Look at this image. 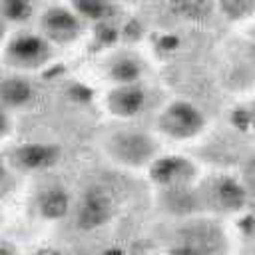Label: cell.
Returning <instances> with one entry per match:
<instances>
[{
  "label": "cell",
  "mask_w": 255,
  "mask_h": 255,
  "mask_svg": "<svg viewBox=\"0 0 255 255\" xmlns=\"http://www.w3.org/2000/svg\"><path fill=\"white\" fill-rule=\"evenodd\" d=\"M38 209L46 219H62L72 211V197L66 187L50 185L38 197Z\"/></svg>",
  "instance_id": "obj_13"
},
{
  "label": "cell",
  "mask_w": 255,
  "mask_h": 255,
  "mask_svg": "<svg viewBox=\"0 0 255 255\" xmlns=\"http://www.w3.org/2000/svg\"><path fill=\"white\" fill-rule=\"evenodd\" d=\"M2 58L8 70L32 76L54 62L56 48L36 28H20L8 34L2 46Z\"/></svg>",
  "instance_id": "obj_3"
},
{
  "label": "cell",
  "mask_w": 255,
  "mask_h": 255,
  "mask_svg": "<svg viewBox=\"0 0 255 255\" xmlns=\"http://www.w3.org/2000/svg\"><path fill=\"white\" fill-rule=\"evenodd\" d=\"M161 141L149 129L139 128H118L108 133L104 139V151L112 163L129 169V171H147L155 157L163 151Z\"/></svg>",
  "instance_id": "obj_2"
},
{
  "label": "cell",
  "mask_w": 255,
  "mask_h": 255,
  "mask_svg": "<svg viewBox=\"0 0 255 255\" xmlns=\"http://www.w3.org/2000/svg\"><path fill=\"white\" fill-rule=\"evenodd\" d=\"M145 175L161 191L173 193V191H185L193 187L199 177V167L195 161H191L185 155L161 151L155 157V161L147 167Z\"/></svg>",
  "instance_id": "obj_7"
},
{
  "label": "cell",
  "mask_w": 255,
  "mask_h": 255,
  "mask_svg": "<svg viewBox=\"0 0 255 255\" xmlns=\"http://www.w3.org/2000/svg\"><path fill=\"white\" fill-rule=\"evenodd\" d=\"M0 255H18V247L10 239L0 237Z\"/></svg>",
  "instance_id": "obj_21"
},
{
  "label": "cell",
  "mask_w": 255,
  "mask_h": 255,
  "mask_svg": "<svg viewBox=\"0 0 255 255\" xmlns=\"http://www.w3.org/2000/svg\"><path fill=\"white\" fill-rule=\"evenodd\" d=\"M12 133H14V114H10L0 106V141L10 139Z\"/></svg>",
  "instance_id": "obj_18"
},
{
  "label": "cell",
  "mask_w": 255,
  "mask_h": 255,
  "mask_svg": "<svg viewBox=\"0 0 255 255\" xmlns=\"http://www.w3.org/2000/svg\"><path fill=\"white\" fill-rule=\"evenodd\" d=\"M0 14L12 32V28H30L38 16V6L28 0H4L0 2Z\"/></svg>",
  "instance_id": "obj_14"
},
{
  "label": "cell",
  "mask_w": 255,
  "mask_h": 255,
  "mask_svg": "<svg viewBox=\"0 0 255 255\" xmlns=\"http://www.w3.org/2000/svg\"><path fill=\"white\" fill-rule=\"evenodd\" d=\"M149 108V90L143 82L110 86L104 94V110L118 122H133Z\"/></svg>",
  "instance_id": "obj_8"
},
{
  "label": "cell",
  "mask_w": 255,
  "mask_h": 255,
  "mask_svg": "<svg viewBox=\"0 0 255 255\" xmlns=\"http://www.w3.org/2000/svg\"><path fill=\"white\" fill-rule=\"evenodd\" d=\"M213 10H217L225 20L247 22L255 16V2H221L215 4Z\"/></svg>",
  "instance_id": "obj_16"
},
{
  "label": "cell",
  "mask_w": 255,
  "mask_h": 255,
  "mask_svg": "<svg viewBox=\"0 0 255 255\" xmlns=\"http://www.w3.org/2000/svg\"><path fill=\"white\" fill-rule=\"evenodd\" d=\"M14 189V169L6 155L0 153V197H6Z\"/></svg>",
  "instance_id": "obj_17"
},
{
  "label": "cell",
  "mask_w": 255,
  "mask_h": 255,
  "mask_svg": "<svg viewBox=\"0 0 255 255\" xmlns=\"http://www.w3.org/2000/svg\"><path fill=\"white\" fill-rule=\"evenodd\" d=\"M143 74H145V66L135 54H118L108 62L106 68L110 86L143 82Z\"/></svg>",
  "instance_id": "obj_12"
},
{
  "label": "cell",
  "mask_w": 255,
  "mask_h": 255,
  "mask_svg": "<svg viewBox=\"0 0 255 255\" xmlns=\"http://www.w3.org/2000/svg\"><path fill=\"white\" fill-rule=\"evenodd\" d=\"M209 129L207 112L183 96L167 98L153 114V135L161 143L185 145L201 139Z\"/></svg>",
  "instance_id": "obj_1"
},
{
  "label": "cell",
  "mask_w": 255,
  "mask_h": 255,
  "mask_svg": "<svg viewBox=\"0 0 255 255\" xmlns=\"http://www.w3.org/2000/svg\"><path fill=\"white\" fill-rule=\"evenodd\" d=\"M223 245L225 237L217 221L191 219L177 229L167 255H217Z\"/></svg>",
  "instance_id": "obj_6"
},
{
  "label": "cell",
  "mask_w": 255,
  "mask_h": 255,
  "mask_svg": "<svg viewBox=\"0 0 255 255\" xmlns=\"http://www.w3.org/2000/svg\"><path fill=\"white\" fill-rule=\"evenodd\" d=\"M243 116H245V124H247V128L255 133V100H251V102L245 106Z\"/></svg>",
  "instance_id": "obj_19"
},
{
  "label": "cell",
  "mask_w": 255,
  "mask_h": 255,
  "mask_svg": "<svg viewBox=\"0 0 255 255\" xmlns=\"http://www.w3.org/2000/svg\"><path fill=\"white\" fill-rule=\"evenodd\" d=\"M38 102V86L32 76L6 70L0 74V106L10 114L30 110Z\"/></svg>",
  "instance_id": "obj_10"
},
{
  "label": "cell",
  "mask_w": 255,
  "mask_h": 255,
  "mask_svg": "<svg viewBox=\"0 0 255 255\" xmlns=\"http://www.w3.org/2000/svg\"><path fill=\"white\" fill-rule=\"evenodd\" d=\"M74 10L80 14V18L90 26V24H108L116 16V4L112 2H100V0H82V2H72Z\"/></svg>",
  "instance_id": "obj_15"
},
{
  "label": "cell",
  "mask_w": 255,
  "mask_h": 255,
  "mask_svg": "<svg viewBox=\"0 0 255 255\" xmlns=\"http://www.w3.org/2000/svg\"><path fill=\"white\" fill-rule=\"evenodd\" d=\"M88 24L74 10L72 2H54L38 8L36 30L56 48H70L86 34Z\"/></svg>",
  "instance_id": "obj_4"
},
{
  "label": "cell",
  "mask_w": 255,
  "mask_h": 255,
  "mask_svg": "<svg viewBox=\"0 0 255 255\" xmlns=\"http://www.w3.org/2000/svg\"><path fill=\"white\" fill-rule=\"evenodd\" d=\"M145 255H167V253H145Z\"/></svg>",
  "instance_id": "obj_23"
},
{
  "label": "cell",
  "mask_w": 255,
  "mask_h": 255,
  "mask_svg": "<svg viewBox=\"0 0 255 255\" xmlns=\"http://www.w3.org/2000/svg\"><path fill=\"white\" fill-rule=\"evenodd\" d=\"M243 179V183H245V187H247V193H249V197L251 195H255V163H253V167L241 177Z\"/></svg>",
  "instance_id": "obj_20"
},
{
  "label": "cell",
  "mask_w": 255,
  "mask_h": 255,
  "mask_svg": "<svg viewBox=\"0 0 255 255\" xmlns=\"http://www.w3.org/2000/svg\"><path fill=\"white\" fill-rule=\"evenodd\" d=\"M6 159L14 171H46L60 161V147L48 141H24L16 145Z\"/></svg>",
  "instance_id": "obj_11"
},
{
  "label": "cell",
  "mask_w": 255,
  "mask_h": 255,
  "mask_svg": "<svg viewBox=\"0 0 255 255\" xmlns=\"http://www.w3.org/2000/svg\"><path fill=\"white\" fill-rule=\"evenodd\" d=\"M118 213V199L106 185H88L74 201V223L82 231H98L110 225Z\"/></svg>",
  "instance_id": "obj_5"
},
{
  "label": "cell",
  "mask_w": 255,
  "mask_h": 255,
  "mask_svg": "<svg viewBox=\"0 0 255 255\" xmlns=\"http://www.w3.org/2000/svg\"><path fill=\"white\" fill-rule=\"evenodd\" d=\"M8 34H10V28H8V24L4 22V18H2V14H0V50H2V46H4V42H6V38H8Z\"/></svg>",
  "instance_id": "obj_22"
},
{
  "label": "cell",
  "mask_w": 255,
  "mask_h": 255,
  "mask_svg": "<svg viewBox=\"0 0 255 255\" xmlns=\"http://www.w3.org/2000/svg\"><path fill=\"white\" fill-rule=\"evenodd\" d=\"M249 201L247 187L239 175L221 173L205 185V205L217 215H233Z\"/></svg>",
  "instance_id": "obj_9"
}]
</instances>
